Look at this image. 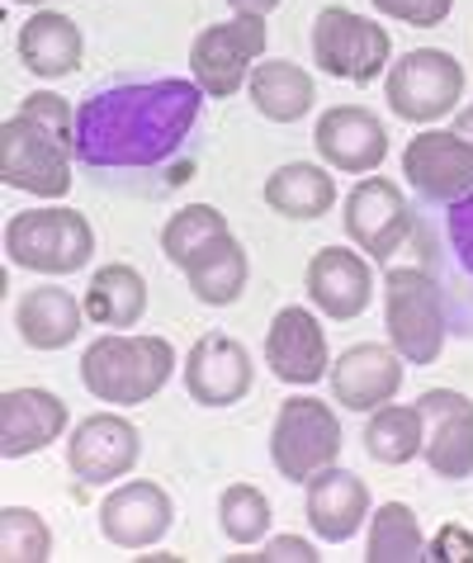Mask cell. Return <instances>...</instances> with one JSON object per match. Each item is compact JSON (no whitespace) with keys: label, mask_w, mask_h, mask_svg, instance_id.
Instances as JSON below:
<instances>
[{"label":"cell","mask_w":473,"mask_h":563,"mask_svg":"<svg viewBox=\"0 0 473 563\" xmlns=\"http://www.w3.org/2000/svg\"><path fill=\"white\" fill-rule=\"evenodd\" d=\"M304 511L308 526L322 544H345L360 536V526L370 521V488L365 478L351 474V468L327 464L304 483Z\"/></svg>","instance_id":"21"},{"label":"cell","mask_w":473,"mask_h":563,"mask_svg":"<svg viewBox=\"0 0 473 563\" xmlns=\"http://www.w3.org/2000/svg\"><path fill=\"white\" fill-rule=\"evenodd\" d=\"M384 100L403 123H436L460 109L464 67L446 48H413L384 71Z\"/></svg>","instance_id":"7"},{"label":"cell","mask_w":473,"mask_h":563,"mask_svg":"<svg viewBox=\"0 0 473 563\" xmlns=\"http://www.w3.org/2000/svg\"><path fill=\"white\" fill-rule=\"evenodd\" d=\"M312 62L337 76V81H355V86H374L393 62V38L384 24L365 20V14L345 10V5H327L312 20Z\"/></svg>","instance_id":"8"},{"label":"cell","mask_w":473,"mask_h":563,"mask_svg":"<svg viewBox=\"0 0 473 563\" xmlns=\"http://www.w3.org/2000/svg\"><path fill=\"white\" fill-rule=\"evenodd\" d=\"M417 408L426 417V468L446 483L473 478V398H464L460 388H426Z\"/></svg>","instance_id":"15"},{"label":"cell","mask_w":473,"mask_h":563,"mask_svg":"<svg viewBox=\"0 0 473 563\" xmlns=\"http://www.w3.org/2000/svg\"><path fill=\"white\" fill-rule=\"evenodd\" d=\"M95 256V228L81 209H24L6 223V261L34 275H76Z\"/></svg>","instance_id":"5"},{"label":"cell","mask_w":473,"mask_h":563,"mask_svg":"<svg viewBox=\"0 0 473 563\" xmlns=\"http://www.w3.org/2000/svg\"><path fill=\"white\" fill-rule=\"evenodd\" d=\"M271 497H265L256 483H232V488H223V497H218V526H223V536L232 544H242V550H251V544H261L265 536H271Z\"/></svg>","instance_id":"31"},{"label":"cell","mask_w":473,"mask_h":563,"mask_svg":"<svg viewBox=\"0 0 473 563\" xmlns=\"http://www.w3.org/2000/svg\"><path fill=\"white\" fill-rule=\"evenodd\" d=\"M426 445V417L417 402H384L365 427V450L378 464H413Z\"/></svg>","instance_id":"29"},{"label":"cell","mask_w":473,"mask_h":563,"mask_svg":"<svg viewBox=\"0 0 473 563\" xmlns=\"http://www.w3.org/2000/svg\"><path fill=\"white\" fill-rule=\"evenodd\" d=\"M265 14H232L223 24L199 29L189 43V71L209 100H232L246 86L251 67L265 57Z\"/></svg>","instance_id":"10"},{"label":"cell","mask_w":473,"mask_h":563,"mask_svg":"<svg viewBox=\"0 0 473 563\" xmlns=\"http://www.w3.org/2000/svg\"><path fill=\"white\" fill-rule=\"evenodd\" d=\"M341 421L322 398H284L271 427V464L284 483H308L318 468L341 460Z\"/></svg>","instance_id":"9"},{"label":"cell","mask_w":473,"mask_h":563,"mask_svg":"<svg viewBox=\"0 0 473 563\" xmlns=\"http://www.w3.org/2000/svg\"><path fill=\"white\" fill-rule=\"evenodd\" d=\"M403 365L407 360L393 346H378V341H360V346L341 351V360H331L327 384L331 398L351 412H374L384 402L398 398L403 388Z\"/></svg>","instance_id":"20"},{"label":"cell","mask_w":473,"mask_h":563,"mask_svg":"<svg viewBox=\"0 0 473 563\" xmlns=\"http://www.w3.org/2000/svg\"><path fill=\"white\" fill-rule=\"evenodd\" d=\"M308 303L331 322H355L360 312L374 303V271L370 261L360 256V246H322L318 256L308 261L304 275Z\"/></svg>","instance_id":"19"},{"label":"cell","mask_w":473,"mask_h":563,"mask_svg":"<svg viewBox=\"0 0 473 563\" xmlns=\"http://www.w3.org/2000/svg\"><path fill=\"white\" fill-rule=\"evenodd\" d=\"M454 133H460V137H469V143H473V104L454 109Z\"/></svg>","instance_id":"39"},{"label":"cell","mask_w":473,"mask_h":563,"mask_svg":"<svg viewBox=\"0 0 473 563\" xmlns=\"http://www.w3.org/2000/svg\"><path fill=\"white\" fill-rule=\"evenodd\" d=\"M370 563H417L426 559V536L417 526V511L407 503H384L370 511V536H365Z\"/></svg>","instance_id":"30"},{"label":"cell","mask_w":473,"mask_h":563,"mask_svg":"<svg viewBox=\"0 0 473 563\" xmlns=\"http://www.w3.org/2000/svg\"><path fill=\"white\" fill-rule=\"evenodd\" d=\"M413 246L440 285L450 332L473 341V195L454 205H417Z\"/></svg>","instance_id":"2"},{"label":"cell","mask_w":473,"mask_h":563,"mask_svg":"<svg viewBox=\"0 0 473 563\" xmlns=\"http://www.w3.org/2000/svg\"><path fill=\"white\" fill-rule=\"evenodd\" d=\"M312 147H318L322 166L341 170V176H370L388 156V133L370 109L331 104V109H322V119L312 123Z\"/></svg>","instance_id":"17"},{"label":"cell","mask_w":473,"mask_h":563,"mask_svg":"<svg viewBox=\"0 0 473 563\" xmlns=\"http://www.w3.org/2000/svg\"><path fill=\"white\" fill-rule=\"evenodd\" d=\"M256 559H265V563H318L322 554H318V544L304 540V536H275V540L261 544Z\"/></svg>","instance_id":"37"},{"label":"cell","mask_w":473,"mask_h":563,"mask_svg":"<svg viewBox=\"0 0 473 563\" xmlns=\"http://www.w3.org/2000/svg\"><path fill=\"white\" fill-rule=\"evenodd\" d=\"M265 365H271L279 384H294V388L322 384V374L331 369V351H327V332L318 312L279 308L271 332H265Z\"/></svg>","instance_id":"18"},{"label":"cell","mask_w":473,"mask_h":563,"mask_svg":"<svg viewBox=\"0 0 473 563\" xmlns=\"http://www.w3.org/2000/svg\"><path fill=\"white\" fill-rule=\"evenodd\" d=\"M265 205L279 218L312 223V218L331 213V205H337V180H331V170L318 162H289L265 180Z\"/></svg>","instance_id":"27"},{"label":"cell","mask_w":473,"mask_h":563,"mask_svg":"<svg viewBox=\"0 0 473 563\" xmlns=\"http://www.w3.org/2000/svg\"><path fill=\"white\" fill-rule=\"evenodd\" d=\"M20 109H24L29 119L47 123V129L62 133V137H72V133H76V104H67L62 96H53V90H34V96H24Z\"/></svg>","instance_id":"35"},{"label":"cell","mask_w":473,"mask_h":563,"mask_svg":"<svg viewBox=\"0 0 473 563\" xmlns=\"http://www.w3.org/2000/svg\"><path fill=\"white\" fill-rule=\"evenodd\" d=\"M204 86L180 76H114L76 104V162L123 190H176L195 170Z\"/></svg>","instance_id":"1"},{"label":"cell","mask_w":473,"mask_h":563,"mask_svg":"<svg viewBox=\"0 0 473 563\" xmlns=\"http://www.w3.org/2000/svg\"><path fill=\"white\" fill-rule=\"evenodd\" d=\"M426 559L431 563H473V530L464 526H440L436 530V540L426 544Z\"/></svg>","instance_id":"36"},{"label":"cell","mask_w":473,"mask_h":563,"mask_svg":"<svg viewBox=\"0 0 473 563\" xmlns=\"http://www.w3.org/2000/svg\"><path fill=\"white\" fill-rule=\"evenodd\" d=\"M185 279H189V289H195V299L209 308H228L242 299V289L251 279V261H246V246L232 238V228L218 232L213 242H204L199 252L185 261Z\"/></svg>","instance_id":"25"},{"label":"cell","mask_w":473,"mask_h":563,"mask_svg":"<svg viewBox=\"0 0 473 563\" xmlns=\"http://www.w3.org/2000/svg\"><path fill=\"white\" fill-rule=\"evenodd\" d=\"M95 516H100V536L109 544H119V550H152L176 526V503H170L162 483L133 478V483H119Z\"/></svg>","instance_id":"16"},{"label":"cell","mask_w":473,"mask_h":563,"mask_svg":"<svg viewBox=\"0 0 473 563\" xmlns=\"http://www.w3.org/2000/svg\"><path fill=\"white\" fill-rule=\"evenodd\" d=\"M86 327V303L72 289L57 285H38L14 303V332L29 351H62L81 336Z\"/></svg>","instance_id":"24"},{"label":"cell","mask_w":473,"mask_h":563,"mask_svg":"<svg viewBox=\"0 0 473 563\" xmlns=\"http://www.w3.org/2000/svg\"><path fill=\"white\" fill-rule=\"evenodd\" d=\"M81 303H86V318L95 327H114V332H123V327H138L142 312H147V279H142L133 265L109 261L95 271Z\"/></svg>","instance_id":"28"},{"label":"cell","mask_w":473,"mask_h":563,"mask_svg":"<svg viewBox=\"0 0 473 563\" xmlns=\"http://www.w3.org/2000/svg\"><path fill=\"white\" fill-rule=\"evenodd\" d=\"M14 53H20V67L38 81H62L81 67L86 57V38L76 29L72 14L62 10H38L34 20L20 24V38H14Z\"/></svg>","instance_id":"23"},{"label":"cell","mask_w":473,"mask_h":563,"mask_svg":"<svg viewBox=\"0 0 473 563\" xmlns=\"http://www.w3.org/2000/svg\"><path fill=\"white\" fill-rule=\"evenodd\" d=\"M403 176L417 205H454L473 195V143L454 129H421L403 147Z\"/></svg>","instance_id":"12"},{"label":"cell","mask_w":473,"mask_h":563,"mask_svg":"<svg viewBox=\"0 0 473 563\" xmlns=\"http://www.w3.org/2000/svg\"><path fill=\"white\" fill-rule=\"evenodd\" d=\"M246 96L271 123H298L304 114H312L318 86H312V76L298 67V62H284V57L265 62L261 57L246 76Z\"/></svg>","instance_id":"26"},{"label":"cell","mask_w":473,"mask_h":563,"mask_svg":"<svg viewBox=\"0 0 473 563\" xmlns=\"http://www.w3.org/2000/svg\"><path fill=\"white\" fill-rule=\"evenodd\" d=\"M67 402L47 388H6L0 394V455L6 460H29L62 441L67 431Z\"/></svg>","instance_id":"22"},{"label":"cell","mask_w":473,"mask_h":563,"mask_svg":"<svg viewBox=\"0 0 473 563\" xmlns=\"http://www.w3.org/2000/svg\"><path fill=\"white\" fill-rule=\"evenodd\" d=\"M341 223H345V238H351L360 252L384 265V261H393V252H398L403 242H413L417 205L388 176H374L370 170V176L345 195Z\"/></svg>","instance_id":"11"},{"label":"cell","mask_w":473,"mask_h":563,"mask_svg":"<svg viewBox=\"0 0 473 563\" xmlns=\"http://www.w3.org/2000/svg\"><path fill=\"white\" fill-rule=\"evenodd\" d=\"M142 460V431L123 412H95L76 421L67 435V468L86 488H105V483L129 478Z\"/></svg>","instance_id":"13"},{"label":"cell","mask_w":473,"mask_h":563,"mask_svg":"<svg viewBox=\"0 0 473 563\" xmlns=\"http://www.w3.org/2000/svg\"><path fill=\"white\" fill-rule=\"evenodd\" d=\"M228 5H232V14H271L284 0H228Z\"/></svg>","instance_id":"38"},{"label":"cell","mask_w":473,"mask_h":563,"mask_svg":"<svg viewBox=\"0 0 473 563\" xmlns=\"http://www.w3.org/2000/svg\"><path fill=\"white\" fill-rule=\"evenodd\" d=\"M180 374H185V394L199 408H232L256 384V360H251V351L237 336L209 332L189 346Z\"/></svg>","instance_id":"14"},{"label":"cell","mask_w":473,"mask_h":563,"mask_svg":"<svg viewBox=\"0 0 473 563\" xmlns=\"http://www.w3.org/2000/svg\"><path fill=\"white\" fill-rule=\"evenodd\" d=\"M370 5L384 14V20H398V24H413V29H436L450 20L454 0H370Z\"/></svg>","instance_id":"34"},{"label":"cell","mask_w":473,"mask_h":563,"mask_svg":"<svg viewBox=\"0 0 473 563\" xmlns=\"http://www.w3.org/2000/svg\"><path fill=\"white\" fill-rule=\"evenodd\" d=\"M0 559L10 563H43L53 559V530L34 507L0 511Z\"/></svg>","instance_id":"33"},{"label":"cell","mask_w":473,"mask_h":563,"mask_svg":"<svg viewBox=\"0 0 473 563\" xmlns=\"http://www.w3.org/2000/svg\"><path fill=\"white\" fill-rule=\"evenodd\" d=\"M72 137L29 119L24 109L0 123V180L34 199H62L72 190Z\"/></svg>","instance_id":"6"},{"label":"cell","mask_w":473,"mask_h":563,"mask_svg":"<svg viewBox=\"0 0 473 563\" xmlns=\"http://www.w3.org/2000/svg\"><path fill=\"white\" fill-rule=\"evenodd\" d=\"M10 5H43V0H10Z\"/></svg>","instance_id":"40"},{"label":"cell","mask_w":473,"mask_h":563,"mask_svg":"<svg viewBox=\"0 0 473 563\" xmlns=\"http://www.w3.org/2000/svg\"><path fill=\"white\" fill-rule=\"evenodd\" d=\"M218 232H228V213L213 209V205H185L180 213L166 218L162 228V256L176 265V271H185V261L199 252L204 242H213Z\"/></svg>","instance_id":"32"},{"label":"cell","mask_w":473,"mask_h":563,"mask_svg":"<svg viewBox=\"0 0 473 563\" xmlns=\"http://www.w3.org/2000/svg\"><path fill=\"white\" fill-rule=\"evenodd\" d=\"M180 360L170 351L166 336H147V332H109L95 336L81 351V384L95 402H109V408H138V402H152L162 388L170 384V369Z\"/></svg>","instance_id":"3"},{"label":"cell","mask_w":473,"mask_h":563,"mask_svg":"<svg viewBox=\"0 0 473 563\" xmlns=\"http://www.w3.org/2000/svg\"><path fill=\"white\" fill-rule=\"evenodd\" d=\"M384 327L388 346L398 351L407 365H436L446 351L450 322H446V299L426 265H388L384 275Z\"/></svg>","instance_id":"4"}]
</instances>
